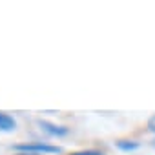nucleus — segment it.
I'll return each instance as SVG.
<instances>
[{
	"mask_svg": "<svg viewBox=\"0 0 155 155\" xmlns=\"http://www.w3.org/2000/svg\"><path fill=\"white\" fill-rule=\"evenodd\" d=\"M71 155H102L101 151H95V150H82V151H75Z\"/></svg>",
	"mask_w": 155,
	"mask_h": 155,
	"instance_id": "nucleus-5",
	"label": "nucleus"
},
{
	"mask_svg": "<svg viewBox=\"0 0 155 155\" xmlns=\"http://www.w3.org/2000/svg\"><path fill=\"white\" fill-rule=\"evenodd\" d=\"M17 151L20 153H60L62 150L58 146H51L46 142H26V144H17L15 146Z\"/></svg>",
	"mask_w": 155,
	"mask_h": 155,
	"instance_id": "nucleus-1",
	"label": "nucleus"
},
{
	"mask_svg": "<svg viewBox=\"0 0 155 155\" xmlns=\"http://www.w3.org/2000/svg\"><path fill=\"white\" fill-rule=\"evenodd\" d=\"M17 155H35V153H17Z\"/></svg>",
	"mask_w": 155,
	"mask_h": 155,
	"instance_id": "nucleus-7",
	"label": "nucleus"
},
{
	"mask_svg": "<svg viewBox=\"0 0 155 155\" xmlns=\"http://www.w3.org/2000/svg\"><path fill=\"white\" fill-rule=\"evenodd\" d=\"M148 130H150L151 133H155V115H151V117L148 119Z\"/></svg>",
	"mask_w": 155,
	"mask_h": 155,
	"instance_id": "nucleus-6",
	"label": "nucleus"
},
{
	"mask_svg": "<svg viewBox=\"0 0 155 155\" xmlns=\"http://www.w3.org/2000/svg\"><path fill=\"white\" fill-rule=\"evenodd\" d=\"M15 128H17V120L11 115L0 111V131H13Z\"/></svg>",
	"mask_w": 155,
	"mask_h": 155,
	"instance_id": "nucleus-3",
	"label": "nucleus"
},
{
	"mask_svg": "<svg viewBox=\"0 0 155 155\" xmlns=\"http://www.w3.org/2000/svg\"><path fill=\"white\" fill-rule=\"evenodd\" d=\"M38 126H40L46 133H49V135H53V137H62V135L68 133V128L51 124V122H48V120H38Z\"/></svg>",
	"mask_w": 155,
	"mask_h": 155,
	"instance_id": "nucleus-2",
	"label": "nucleus"
},
{
	"mask_svg": "<svg viewBox=\"0 0 155 155\" xmlns=\"http://www.w3.org/2000/svg\"><path fill=\"white\" fill-rule=\"evenodd\" d=\"M117 148L122 150V151H131V150H137L139 144L133 142V140H119V142H117Z\"/></svg>",
	"mask_w": 155,
	"mask_h": 155,
	"instance_id": "nucleus-4",
	"label": "nucleus"
}]
</instances>
